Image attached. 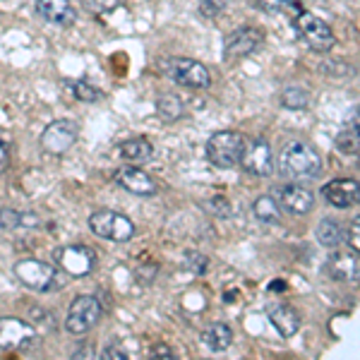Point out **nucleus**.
<instances>
[{
	"label": "nucleus",
	"instance_id": "nucleus-35",
	"mask_svg": "<svg viewBox=\"0 0 360 360\" xmlns=\"http://www.w3.org/2000/svg\"><path fill=\"white\" fill-rule=\"evenodd\" d=\"M101 356H103V358H108V360H123V358H127L123 348H120V346H115V344H111V346H106V348H103V351H101Z\"/></svg>",
	"mask_w": 360,
	"mask_h": 360
},
{
	"label": "nucleus",
	"instance_id": "nucleus-15",
	"mask_svg": "<svg viewBox=\"0 0 360 360\" xmlns=\"http://www.w3.org/2000/svg\"><path fill=\"white\" fill-rule=\"evenodd\" d=\"M278 207H283L288 214H295V217H305V214L312 212L315 207V195L310 193L303 185H283L276 195Z\"/></svg>",
	"mask_w": 360,
	"mask_h": 360
},
{
	"label": "nucleus",
	"instance_id": "nucleus-28",
	"mask_svg": "<svg viewBox=\"0 0 360 360\" xmlns=\"http://www.w3.org/2000/svg\"><path fill=\"white\" fill-rule=\"evenodd\" d=\"M197 8L205 20H217L226 10V0H197Z\"/></svg>",
	"mask_w": 360,
	"mask_h": 360
},
{
	"label": "nucleus",
	"instance_id": "nucleus-29",
	"mask_svg": "<svg viewBox=\"0 0 360 360\" xmlns=\"http://www.w3.org/2000/svg\"><path fill=\"white\" fill-rule=\"evenodd\" d=\"M25 221H27V217H22L15 209L0 212V231H15V229H20V226H25Z\"/></svg>",
	"mask_w": 360,
	"mask_h": 360
},
{
	"label": "nucleus",
	"instance_id": "nucleus-25",
	"mask_svg": "<svg viewBox=\"0 0 360 360\" xmlns=\"http://www.w3.org/2000/svg\"><path fill=\"white\" fill-rule=\"evenodd\" d=\"M334 147L339 149L341 154H346V156H358V147H360L358 127L356 125H348L344 132H339L336 139H334Z\"/></svg>",
	"mask_w": 360,
	"mask_h": 360
},
{
	"label": "nucleus",
	"instance_id": "nucleus-20",
	"mask_svg": "<svg viewBox=\"0 0 360 360\" xmlns=\"http://www.w3.org/2000/svg\"><path fill=\"white\" fill-rule=\"evenodd\" d=\"M118 152L125 161L142 164V161H149L154 156V147L147 137H132V139H125V142L120 144Z\"/></svg>",
	"mask_w": 360,
	"mask_h": 360
},
{
	"label": "nucleus",
	"instance_id": "nucleus-3",
	"mask_svg": "<svg viewBox=\"0 0 360 360\" xmlns=\"http://www.w3.org/2000/svg\"><path fill=\"white\" fill-rule=\"evenodd\" d=\"M243 149H245V135L236 130L214 132L207 142V159L219 168H236L240 164Z\"/></svg>",
	"mask_w": 360,
	"mask_h": 360
},
{
	"label": "nucleus",
	"instance_id": "nucleus-4",
	"mask_svg": "<svg viewBox=\"0 0 360 360\" xmlns=\"http://www.w3.org/2000/svg\"><path fill=\"white\" fill-rule=\"evenodd\" d=\"M293 27H295V32H298V37L303 39L312 51H317V53H327V51L334 49L336 37H334L332 27H329L322 17L300 10V13L293 15Z\"/></svg>",
	"mask_w": 360,
	"mask_h": 360
},
{
	"label": "nucleus",
	"instance_id": "nucleus-33",
	"mask_svg": "<svg viewBox=\"0 0 360 360\" xmlns=\"http://www.w3.org/2000/svg\"><path fill=\"white\" fill-rule=\"evenodd\" d=\"M207 209L214 214V217H219V219L231 217V205H229V200H226V197H214V200H209Z\"/></svg>",
	"mask_w": 360,
	"mask_h": 360
},
{
	"label": "nucleus",
	"instance_id": "nucleus-36",
	"mask_svg": "<svg viewBox=\"0 0 360 360\" xmlns=\"http://www.w3.org/2000/svg\"><path fill=\"white\" fill-rule=\"evenodd\" d=\"M358 224L360 221L356 219L353 226H351V231H348V245H351V250H356V252H358V248H360V226Z\"/></svg>",
	"mask_w": 360,
	"mask_h": 360
},
{
	"label": "nucleus",
	"instance_id": "nucleus-30",
	"mask_svg": "<svg viewBox=\"0 0 360 360\" xmlns=\"http://www.w3.org/2000/svg\"><path fill=\"white\" fill-rule=\"evenodd\" d=\"M183 266L188 271H193V274H205L207 266H209V259L202 252H188V255H185Z\"/></svg>",
	"mask_w": 360,
	"mask_h": 360
},
{
	"label": "nucleus",
	"instance_id": "nucleus-11",
	"mask_svg": "<svg viewBox=\"0 0 360 360\" xmlns=\"http://www.w3.org/2000/svg\"><path fill=\"white\" fill-rule=\"evenodd\" d=\"M79 137V127L75 120H53L46 130L41 132V149L49 154H65Z\"/></svg>",
	"mask_w": 360,
	"mask_h": 360
},
{
	"label": "nucleus",
	"instance_id": "nucleus-32",
	"mask_svg": "<svg viewBox=\"0 0 360 360\" xmlns=\"http://www.w3.org/2000/svg\"><path fill=\"white\" fill-rule=\"evenodd\" d=\"M322 72L324 75H334V77H346V75H351V65L344 60H332V63H322Z\"/></svg>",
	"mask_w": 360,
	"mask_h": 360
},
{
	"label": "nucleus",
	"instance_id": "nucleus-16",
	"mask_svg": "<svg viewBox=\"0 0 360 360\" xmlns=\"http://www.w3.org/2000/svg\"><path fill=\"white\" fill-rule=\"evenodd\" d=\"M322 197L327 200V205H332L336 209H348L358 202V183L351 178L329 180L322 188Z\"/></svg>",
	"mask_w": 360,
	"mask_h": 360
},
{
	"label": "nucleus",
	"instance_id": "nucleus-5",
	"mask_svg": "<svg viewBox=\"0 0 360 360\" xmlns=\"http://www.w3.org/2000/svg\"><path fill=\"white\" fill-rule=\"evenodd\" d=\"M89 229L96 238L113 240V243H127L135 236V224H132L125 214H118V212H113V209H101V212L91 214Z\"/></svg>",
	"mask_w": 360,
	"mask_h": 360
},
{
	"label": "nucleus",
	"instance_id": "nucleus-24",
	"mask_svg": "<svg viewBox=\"0 0 360 360\" xmlns=\"http://www.w3.org/2000/svg\"><path fill=\"white\" fill-rule=\"evenodd\" d=\"M281 103L288 111H305L310 106V94H307V89H303V86H286L281 91Z\"/></svg>",
	"mask_w": 360,
	"mask_h": 360
},
{
	"label": "nucleus",
	"instance_id": "nucleus-17",
	"mask_svg": "<svg viewBox=\"0 0 360 360\" xmlns=\"http://www.w3.org/2000/svg\"><path fill=\"white\" fill-rule=\"evenodd\" d=\"M37 13L41 15L46 22L60 25V27H70L77 20V13H75L70 0H37Z\"/></svg>",
	"mask_w": 360,
	"mask_h": 360
},
{
	"label": "nucleus",
	"instance_id": "nucleus-19",
	"mask_svg": "<svg viewBox=\"0 0 360 360\" xmlns=\"http://www.w3.org/2000/svg\"><path fill=\"white\" fill-rule=\"evenodd\" d=\"M202 341H205V346L212 348L214 353H221L233 344V329L224 322H217L202 332Z\"/></svg>",
	"mask_w": 360,
	"mask_h": 360
},
{
	"label": "nucleus",
	"instance_id": "nucleus-21",
	"mask_svg": "<svg viewBox=\"0 0 360 360\" xmlns=\"http://www.w3.org/2000/svg\"><path fill=\"white\" fill-rule=\"evenodd\" d=\"M252 214H255V219H259L262 224H269V226L281 221V207H278V202L271 195L257 197V200L252 202Z\"/></svg>",
	"mask_w": 360,
	"mask_h": 360
},
{
	"label": "nucleus",
	"instance_id": "nucleus-13",
	"mask_svg": "<svg viewBox=\"0 0 360 360\" xmlns=\"http://www.w3.org/2000/svg\"><path fill=\"white\" fill-rule=\"evenodd\" d=\"M115 183L120 185L123 190H127L130 195H137V197H154L159 193V185L156 180L149 176L147 171L137 166H123L115 171Z\"/></svg>",
	"mask_w": 360,
	"mask_h": 360
},
{
	"label": "nucleus",
	"instance_id": "nucleus-27",
	"mask_svg": "<svg viewBox=\"0 0 360 360\" xmlns=\"http://www.w3.org/2000/svg\"><path fill=\"white\" fill-rule=\"evenodd\" d=\"M68 86L75 94V98H79V101H84V103H94L103 96V91L98 89V86L84 82V79H72V82H68Z\"/></svg>",
	"mask_w": 360,
	"mask_h": 360
},
{
	"label": "nucleus",
	"instance_id": "nucleus-8",
	"mask_svg": "<svg viewBox=\"0 0 360 360\" xmlns=\"http://www.w3.org/2000/svg\"><path fill=\"white\" fill-rule=\"evenodd\" d=\"M164 70L173 82L185 86V89H209V84H212L209 70L193 58H171V60H166Z\"/></svg>",
	"mask_w": 360,
	"mask_h": 360
},
{
	"label": "nucleus",
	"instance_id": "nucleus-10",
	"mask_svg": "<svg viewBox=\"0 0 360 360\" xmlns=\"http://www.w3.org/2000/svg\"><path fill=\"white\" fill-rule=\"evenodd\" d=\"M264 44V32L259 27H238L231 32L224 41V56L226 60H240L259 49Z\"/></svg>",
	"mask_w": 360,
	"mask_h": 360
},
{
	"label": "nucleus",
	"instance_id": "nucleus-7",
	"mask_svg": "<svg viewBox=\"0 0 360 360\" xmlns=\"http://www.w3.org/2000/svg\"><path fill=\"white\" fill-rule=\"evenodd\" d=\"M53 259L58 269L65 271L68 276H86L96 269V252L86 245H79V243L56 248Z\"/></svg>",
	"mask_w": 360,
	"mask_h": 360
},
{
	"label": "nucleus",
	"instance_id": "nucleus-18",
	"mask_svg": "<svg viewBox=\"0 0 360 360\" xmlns=\"http://www.w3.org/2000/svg\"><path fill=\"white\" fill-rule=\"evenodd\" d=\"M269 322L283 339H291L300 329V315L291 305H276L269 310Z\"/></svg>",
	"mask_w": 360,
	"mask_h": 360
},
{
	"label": "nucleus",
	"instance_id": "nucleus-31",
	"mask_svg": "<svg viewBox=\"0 0 360 360\" xmlns=\"http://www.w3.org/2000/svg\"><path fill=\"white\" fill-rule=\"evenodd\" d=\"M86 8L96 15H103V13H113L115 8L120 5V0H82Z\"/></svg>",
	"mask_w": 360,
	"mask_h": 360
},
{
	"label": "nucleus",
	"instance_id": "nucleus-23",
	"mask_svg": "<svg viewBox=\"0 0 360 360\" xmlns=\"http://www.w3.org/2000/svg\"><path fill=\"white\" fill-rule=\"evenodd\" d=\"M156 113H159L164 120H168V123L183 118V115H185L183 98H180L178 94H161L159 101H156Z\"/></svg>",
	"mask_w": 360,
	"mask_h": 360
},
{
	"label": "nucleus",
	"instance_id": "nucleus-37",
	"mask_svg": "<svg viewBox=\"0 0 360 360\" xmlns=\"http://www.w3.org/2000/svg\"><path fill=\"white\" fill-rule=\"evenodd\" d=\"M8 161H10V147L8 142L0 139V166H8Z\"/></svg>",
	"mask_w": 360,
	"mask_h": 360
},
{
	"label": "nucleus",
	"instance_id": "nucleus-12",
	"mask_svg": "<svg viewBox=\"0 0 360 360\" xmlns=\"http://www.w3.org/2000/svg\"><path fill=\"white\" fill-rule=\"evenodd\" d=\"M250 176H257V178H264L274 171V156H271V147L266 139H252L248 142L245 139V149H243V156H240V164Z\"/></svg>",
	"mask_w": 360,
	"mask_h": 360
},
{
	"label": "nucleus",
	"instance_id": "nucleus-39",
	"mask_svg": "<svg viewBox=\"0 0 360 360\" xmlns=\"http://www.w3.org/2000/svg\"><path fill=\"white\" fill-rule=\"evenodd\" d=\"M224 298H226V303H236L233 298H238V293H233V291H226Z\"/></svg>",
	"mask_w": 360,
	"mask_h": 360
},
{
	"label": "nucleus",
	"instance_id": "nucleus-2",
	"mask_svg": "<svg viewBox=\"0 0 360 360\" xmlns=\"http://www.w3.org/2000/svg\"><path fill=\"white\" fill-rule=\"evenodd\" d=\"M281 173L295 180H312L322 173V159L310 144L305 142H288L278 156Z\"/></svg>",
	"mask_w": 360,
	"mask_h": 360
},
{
	"label": "nucleus",
	"instance_id": "nucleus-6",
	"mask_svg": "<svg viewBox=\"0 0 360 360\" xmlns=\"http://www.w3.org/2000/svg\"><path fill=\"white\" fill-rule=\"evenodd\" d=\"M103 315V307L94 295H77L72 300L65 317V329L75 336H82L98 324V319Z\"/></svg>",
	"mask_w": 360,
	"mask_h": 360
},
{
	"label": "nucleus",
	"instance_id": "nucleus-14",
	"mask_svg": "<svg viewBox=\"0 0 360 360\" xmlns=\"http://www.w3.org/2000/svg\"><path fill=\"white\" fill-rule=\"evenodd\" d=\"M327 274L334 278V281L341 283H356L360 276V259L356 250H341V252H334L332 257L327 259Z\"/></svg>",
	"mask_w": 360,
	"mask_h": 360
},
{
	"label": "nucleus",
	"instance_id": "nucleus-9",
	"mask_svg": "<svg viewBox=\"0 0 360 360\" xmlns=\"http://www.w3.org/2000/svg\"><path fill=\"white\" fill-rule=\"evenodd\" d=\"M37 341V329L20 317H0V351H27Z\"/></svg>",
	"mask_w": 360,
	"mask_h": 360
},
{
	"label": "nucleus",
	"instance_id": "nucleus-26",
	"mask_svg": "<svg viewBox=\"0 0 360 360\" xmlns=\"http://www.w3.org/2000/svg\"><path fill=\"white\" fill-rule=\"evenodd\" d=\"M257 8L262 13H269V15H278V13H288V15H295L300 13V0H255Z\"/></svg>",
	"mask_w": 360,
	"mask_h": 360
},
{
	"label": "nucleus",
	"instance_id": "nucleus-38",
	"mask_svg": "<svg viewBox=\"0 0 360 360\" xmlns=\"http://www.w3.org/2000/svg\"><path fill=\"white\" fill-rule=\"evenodd\" d=\"M269 288H271V291H283V288H286V283H283V281H281V278H276V281H274V283H271V286H269Z\"/></svg>",
	"mask_w": 360,
	"mask_h": 360
},
{
	"label": "nucleus",
	"instance_id": "nucleus-22",
	"mask_svg": "<svg viewBox=\"0 0 360 360\" xmlns=\"http://www.w3.org/2000/svg\"><path fill=\"white\" fill-rule=\"evenodd\" d=\"M317 243L324 248H339L341 240H344V231H341V224L336 221V219H322V221L317 224Z\"/></svg>",
	"mask_w": 360,
	"mask_h": 360
},
{
	"label": "nucleus",
	"instance_id": "nucleus-1",
	"mask_svg": "<svg viewBox=\"0 0 360 360\" xmlns=\"http://www.w3.org/2000/svg\"><path fill=\"white\" fill-rule=\"evenodd\" d=\"M15 276L20 278V283H25L27 288L37 293H53L65 288L68 276L65 271L56 269L53 264L41 262V259L25 257L20 262H15Z\"/></svg>",
	"mask_w": 360,
	"mask_h": 360
},
{
	"label": "nucleus",
	"instance_id": "nucleus-34",
	"mask_svg": "<svg viewBox=\"0 0 360 360\" xmlns=\"http://www.w3.org/2000/svg\"><path fill=\"white\" fill-rule=\"evenodd\" d=\"M149 356H152V358H166V360L176 358V356H173V351L166 344H154L152 348H149Z\"/></svg>",
	"mask_w": 360,
	"mask_h": 360
}]
</instances>
